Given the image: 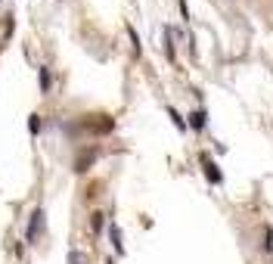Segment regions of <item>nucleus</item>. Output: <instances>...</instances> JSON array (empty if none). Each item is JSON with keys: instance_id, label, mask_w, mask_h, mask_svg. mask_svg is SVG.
<instances>
[{"instance_id": "1", "label": "nucleus", "mask_w": 273, "mask_h": 264, "mask_svg": "<svg viewBox=\"0 0 273 264\" xmlns=\"http://www.w3.org/2000/svg\"><path fill=\"white\" fill-rule=\"evenodd\" d=\"M41 221H44V208H34L31 224H28V239H37V230H41Z\"/></svg>"}, {"instance_id": "2", "label": "nucleus", "mask_w": 273, "mask_h": 264, "mask_svg": "<svg viewBox=\"0 0 273 264\" xmlns=\"http://www.w3.org/2000/svg\"><path fill=\"white\" fill-rule=\"evenodd\" d=\"M109 236H112V246H115V252H125V246H121V230L118 227H115V224H112V227H109Z\"/></svg>"}, {"instance_id": "3", "label": "nucleus", "mask_w": 273, "mask_h": 264, "mask_svg": "<svg viewBox=\"0 0 273 264\" xmlns=\"http://www.w3.org/2000/svg\"><path fill=\"white\" fill-rule=\"evenodd\" d=\"M93 162V153H84L81 159H78V165H75V171H87V165Z\"/></svg>"}, {"instance_id": "4", "label": "nucleus", "mask_w": 273, "mask_h": 264, "mask_svg": "<svg viewBox=\"0 0 273 264\" xmlns=\"http://www.w3.org/2000/svg\"><path fill=\"white\" fill-rule=\"evenodd\" d=\"M37 81H41V90L47 93V90H50V71H47V68H41V75H37Z\"/></svg>"}, {"instance_id": "5", "label": "nucleus", "mask_w": 273, "mask_h": 264, "mask_svg": "<svg viewBox=\"0 0 273 264\" xmlns=\"http://www.w3.org/2000/svg\"><path fill=\"white\" fill-rule=\"evenodd\" d=\"M189 125H192V128H202V125H205V112H192V115H189Z\"/></svg>"}, {"instance_id": "6", "label": "nucleus", "mask_w": 273, "mask_h": 264, "mask_svg": "<svg viewBox=\"0 0 273 264\" xmlns=\"http://www.w3.org/2000/svg\"><path fill=\"white\" fill-rule=\"evenodd\" d=\"M90 227H93V233H96V230L103 227V214H100V211H96V214L90 218Z\"/></svg>"}, {"instance_id": "7", "label": "nucleus", "mask_w": 273, "mask_h": 264, "mask_svg": "<svg viewBox=\"0 0 273 264\" xmlns=\"http://www.w3.org/2000/svg\"><path fill=\"white\" fill-rule=\"evenodd\" d=\"M28 128H31V134H37V128H41V122H37V115H31V122H28Z\"/></svg>"}, {"instance_id": "8", "label": "nucleus", "mask_w": 273, "mask_h": 264, "mask_svg": "<svg viewBox=\"0 0 273 264\" xmlns=\"http://www.w3.org/2000/svg\"><path fill=\"white\" fill-rule=\"evenodd\" d=\"M68 264H81V255H78V252H71V255H68Z\"/></svg>"}, {"instance_id": "9", "label": "nucleus", "mask_w": 273, "mask_h": 264, "mask_svg": "<svg viewBox=\"0 0 273 264\" xmlns=\"http://www.w3.org/2000/svg\"><path fill=\"white\" fill-rule=\"evenodd\" d=\"M109 264H112V261H109Z\"/></svg>"}]
</instances>
